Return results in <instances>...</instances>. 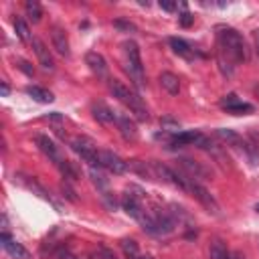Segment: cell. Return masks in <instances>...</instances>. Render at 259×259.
<instances>
[{"mask_svg": "<svg viewBox=\"0 0 259 259\" xmlns=\"http://www.w3.org/2000/svg\"><path fill=\"white\" fill-rule=\"evenodd\" d=\"M219 47H221V55H227V59H231L233 63L249 61L247 45L235 28H219Z\"/></svg>", "mask_w": 259, "mask_h": 259, "instance_id": "1", "label": "cell"}, {"mask_svg": "<svg viewBox=\"0 0 259 259\" xmlns=\"http://www.w3.org/2000/svg\"><path fill=\"white\" fill-rule=\"evenodd\" d=\"M109 91L113 93V97H117L132 113H134V117L136 119H140V121H148V117H150V113H148V107L144 105V101H142V97L138 95V93H134V91H130V87H125L121 81H117V79H109Z\"/></svg>", "mask_w": 259, "mask_h": 259, "instance_id": "2", "label": "cell"}, {"mask_svg": "<svg viewBox=\"0 0 259 259\" xmlns=\"http://www.w3.org/2000/svg\"><path fill=\"white\" fill-rule=\"evenodd\" d=\"M123 53L127 59L125 71L130 73L132 81L138 87H144V65H142V55H140V47L134 40H125L123 42Z\"/></svg>", "mask_w": 259, "mask_h": 259, "instance_id": "3", "label": "cell"}, {"mask_svg": "<svg viewBox=\"0 0 259 259\" xmlns=\"http://www.w3.org/2000/svg\"><path fill=\"white\" fill-rule=\"evenodd\" d=\"M71 148H73V152H77V154H79L91 168H95V166L99 168V150L95 148L93 140L79 136V138L71 140Z\"/></svg>", "mask_w": 259, "mask_h": 259, "instance_id": "4", "label": "cell"}, {"mask_svg": "<svg viewBox=\"0 0 259 259\" xmlns=\"http://www.w3.org/2000/svg\"><path fill=\"white\" fill-rule=\"evenodd\" d=\"M150 164H152L154 174H156L162 182H168V184H172L174 188H180V190H188V178H182L180 174H176L172 168H168V166H166V164H162V162L152 160Z\"/></svg>", "mask_w": 259, "mask_h": 259, "instance_id": "5", "label": "cell"}, {"mask_svg": "<svg viewBox=\"0 0 259 259\" xmlns=\"http://www.w3.org/2000/svg\"><path fill=\"white\" fill-rule=\"evenodd\" d=\"M188 190H190V194H192L210 214H219V212H221V206H219L217 198H214L204 186H200L198 182H194L192 178H188Z\"/></svg>", "mask_w": 259, "mask_h": 259, "instance_id": "6", "label": "cell"}, {"mask_svg": "<svg viewBox=\"0 0 259 259\" xmlns=\"http://www.w3.org/2000/svg\"><path fill=\"white\" fill-rule=\"evenodd\" d=\"M221 107H223L227 113H231V115H249V113L255 111V107H253L251 103L241 101V99L237 97V93L225 95V97L221 99Z\"/></svg>", "mask_w": 259, "mask_h": 259, "instance_id": "7", "label": "cell"}, {"mask_svg": "<svg viewBox=\"0 0 259 259\" xmlns=\"http://www.w3.org/2000/svg\"><path fill=\"white\" fill-rule=\"evenodd\" d=\"M99 166L111 174H123L127 170V162H123L117 154L109 150H99Z\"/></svg>", "mask_w": 259, "mask_h": 259, "instance_id": "8", "label": "cell"}, {"mask_svg": "<svg viewBox=\"0 0 259 259\" xmlns=\"http://www.w3.org/2000/svg\"><path fill=\"white\" fill-rule=\"evenodd\" d=\"M0 241H2L4 251H6L10 257H14V259H30V253H28L16 239H12L8 233H2V235H0Z\"/></svg>", "mask_w": 259, "mask_h": 259, "instance_id": "9", "label": "cell"}, {"mask_svg": "<svg viewBox=\"0 0 259 259\" xmlns=\"http://www.w3.org/2000/svg\"><path fill=\"white\" fill-rule=\"evenodd\" d=\"M32 49H34V55H36V59H38V63L42 65V69H47V71H53L55 69V61H53V55H51V51L47 49V45L40 40V38H36V36H32Z\"/></svg>", "mask_w": 259, "mask_h": 259, "instance_id": "10", "label": "cell"}, {"mask_svg": "<svg viewBox=\"0 0 259 259\" xmlns=\"http://www.w3.org/2000/svg\"><path fill=\"white\" fill-rule=\"evenodd\" d=\"M121 208H123L132 219H138V221H140V217H142V212H144L138 194H132V192H125V194L121 196Z\"/></svg>", "mask_w": 259, "mask_h": 259, "instance_id": "11", "label": "cell"}, {"mask_svg": "<svg viewBox=\"0 0 259 259\" xmlns=\"http://www.w3.org/2000/svg\"><path fill=\"white\" fill-rule=\"evenodd\" d=\"M51 40H53V47L55 51L61 55V57H69V40H67V34L61 26H53L51 30Z\"/></svg>", "mask_w": 259, "mask_h": 259, "instance_id": "12", "label": "cell"}, {"mask_svg": "<svg viewBox=\"0 0 259 259\" xmlns=\"http://www.w3.org/2000/svg\"><path fill=\"white\" fill-rule=\"evenodd\" d=\"M217 136H219L227 146H231V148H237V150L245 152V144H247V140H243L237 132L227 130V127H219V130H217Z\"/></svg>", "mask_w": 259, "mask_h": 259, "instance_id": "13", "label": "cell"}, {"mask_svg": "<svg viewBox=\"0 0 259 259\" xmlns=\"http://www.w3.org/2000/svg\"><path fill=\"white\" fill-rule=\"evenodd\" d=\"M85 63L89 65V69H91L97 77H105V75H107V63H105V59H103L99 53L89 51V53L85 55Z\"/></svg>", "mask_w": 259, "mask_h": 259, "instance_id": "14", "label": "cell"}, {"mask_svg": "<svg viewBox=\"0 0 259 259\" xmlns=\"http://www.w3.org/2000/svg\"><path fill=\"white\" fill-rule=\"evenodd\" d=\"M115 123H117L119 134L123 136V140L134 142V140L138 138V127H136V123H134L127 115H117V117H115Z\"/></svg>", "mask_w": 259, "mask_h": 259, "instance_id": "15", "label": "cell"}, {"mask_svg": "<svg viewBox=\"0 0 259 259\" xmlns=\"http://www.w3.org/2000/svg\"><path fill=\"white\" fill-rule=\"evenodd\" d=\"M36 146H38V150L47 156V158H51L53 162H61L59 160V150H57V146H55V142L49 138V136H45V134H38L36 136Z\"/></svg>", "mask_w": 259, "mask_h": 259, "instance_id": "16", "label": "cell"}, {"mask_svg": "<svg viewBox=\"0 0 259 259\" xmlns=\"http://www.w3.org/2000/svg\"><path fill=\"white\" fill-rule=\"evenodd\" d=\"M160 85H162L170 95H178V93H180V79H178L174 73H170V71L160 73Z\"/></svg>", "mask_w": 259, "mask_h": 259, "instance_id": "17", "label": "cell"}, {"mask_svg": "<svg viewBox=\"0 0 259 259\" xmlns=\"http://www.w3.org/2000/svg\"><path fill=\"white\" fill-rule=\"evenodd\" d=\"M170 47H172V51L178 55V57H182V59H192L194 57V51H192V47L184 40V38H178V36H172L170 40Z\"/></svg>", "mask_w": 259, "mask_h": 259, "instance_id": "18", "label": "cell"}, {"mask_svg": "<svg viewBox=\"0 0 259 259\" xmlns=\"http://www.w3.org/2000/svg\"><path fill=\"white\" fill-rule=\"evenodd\" d=\"M26 95H30V97H32L34 101H38V103H51V101L55 99L49 89L38 87V85H28V87H26Z\"/></svg>", "mask_w": 259, "mask_h": 259, "instance_id": "19", "label": "cell"}, {"mask_svg": "<svg viewBox=\"0 0 259 259\" xmlns=\"http://www.w3.org/2000/svg\"><path fill=\"white\" fill-rule=\"evenodd\" d=\"M93 117L97 119V121H101V123H111V121H115V113L107 107V105H103V103H93Z\"/></svg>", "mask_w": 259, "mask_h": 259, "instance_id": "20", "label": "cell"}, {"mask_svg": "<svg viewBox=\"0 0 259 259\" xmlns=\"http://www.w3.org/2000/svg\"><path fill=\"white\" fill-rule=\"evenodd\" d=\"M208 257H210V259H231V253H229L227 245H225L221 239H217V241H212V243H210Z\"/></svg>", "mask_w": 259, "mask_h": 259, "instance_id": "21", "label": "cell"}, {"mask_svg": "<svg viewBox=\"0 0 259 259\" xmlns=\"http://www.w3.org/2000/svg\"><path fill=\"white\" fill-rule=\"evenodd\" d=\"M180 166H182V168H186V172H188L192 178H200V176H206L204 168H202L198 162L190 160V158H180Z\"/></svg>", "mask_w": 259, "mask_h": 259, "instance_id": "22", "label": "cell"}, {"mask_svg": "<svg viewBox=\"0 0 259 259\" xmlns=\"http://www.w3.org/2000/svg\"><path fill=\"white\" fill-rule=\"evenodd\" d=\"M24 10H26V16H28L34 24L40 22V18H42V8H40V4H38L36 0H26Z\"/></svg>", "mask_w": 259, "mask_h": 259, "instance_id": "23", "label": "cell"}, {"mask_svg": "<svg viewBox=\"0 0 259 259\" xmlns=\"http://www.w3.org/2000/svg\"><path fill=\"white\" fill-rule=\"evenodd\" d=\"M14 30H16V34H18L20 40H24V42H32L30 28H28V24H26L22 18H14Z\"/></svg>", "mask_w": 259, "mask_h": 259, "instance_id": "24", "label": "cell"}, {"mask_svg": "<svg viewBox=\"0 0 259 259\" xmlns=\"http://www.w3.org/2000/svg\"><path fill=\"white\" fill-rule=\"evenodd\" d=\"M127 168H130L132 172L140 174L142 178H152L150 168H148V166H146V162H142V160H132V162H127Z\"/></svg>", "mask_w": 259, "mask_h": 259, "instance_id": "25", "label": "cell"}, {"mask_svg": "<svg viewBox=\"0 0 259 259\" xmlns=\"http://www.w3.org/2000/svg\"><path fill=\"white\" fill-rule=\"evenodd\" d=\"M121 249H123V253H125L127 259H138L140 257L138 255V243L134 239H123L121 241Z\"/></svg>", "mask_w": 259, "mask_h": 259, "instance_id": "26", "label": "cell"}, {"mask_svg": "<svg viewBox=\"0 0 259 259\" xmlns=\"http://www.w3.org/2000/svg\"><path fill=\"white\" fill-rule=\"evenodd\" d=\"M89 174H91V178H93V182L99 186V188H105L107 186V178L103 176V172H99V170H95V168H91L89 170Z\"/></svg>", "mask_w": 259, "mask_h": 259, "instance_id": "27", "label": "cell"}, {"mask_svg": "<svg viewBox=\"0 0 259 259\" xmlns=\"http://www.w3.org/2000/svg\"><path fill=\"white\" fill-rule=\"evenodd\" d=\"M178 22H180V26L188 28V26L194 22V16H192L190 12H182V14H180V18H178Z\"/></svg>", "mask_w": 259, "mask_h": 259, "instance_id": "28", "label": "cell"}, {"mask_svg": "<svg viewBox=\"0 0 259 259\" xmlns=\"http://www.w3.org/2000/svg\"><path fill=\"white\" fill-rule=\"evenodd\" d=\"M113 26H115V28H119V30H125V32L136 30V26H134L132 22H125V20H113Z\"/></svg>", "mask_w": 259, "mask_h": 259, "instance_id": "29", "label": "cell"}, {"mask_svg": "<svg viewBox=\"0 0 259 259\" xmlns=\"http://www.w3.org/2000/svg\"><path fill=\"white\" fill-rule=\"evenodd\" d=\"M158 4H160V8H162V10H166V12H174V10H176V4H174V2H170V0H160Z\"/></svg>", "mask_w": 259, "mask_h": 259, "instance_id": "30", "label": "cell"}, {"mask_svg": "<svg viewBox=\"0 0 259 259\" xmlns=\"http://www.w3.org/2000/svg\"><path fill=\"white\" fill-rule=\"evenodd\" d=\"M16 65H18V69H22L26 75H34V69H32V67H28V63H26V61L18 59V61H16Z\"/></svg>", "mask_w": 259, "mask_h": 259, "instance_id": "31", "label": "cell"}, {"mask_svg": "<svg viewBox=\"0 0 259 259\" xmlns=\"http://www.w3.org/2000/svg\"><path fill=\"white\" fill-rule=\"evenodd\" d=\"M251 38H253V49H255V55L259 59V28L251 32Z\"/></svg>", "mask_w": 259, "mask_h": 259, "instance_id": "32", "label": "cell"}, {"mask_svg": "<svg viewBox=\"0 0 259 259\" xmlns=\"http://www.w3.org/2000/svg\"><path fill=\"white\" fill-rule=\"evenodd\" d=\"M61 188H63V192H65V196H67V198H69V200H73V202H75V200H77V198H75V196H73V190H71V188H69V186H65V184H63V186H61Z\"/></svg>", "mask_w": 259, "mask_h": 259, "instance_id": "33", "label": "cell"}, {"mask_svg": "<svg viewBox=\"0 0 259 259\" xmlns=\"http://www.w3.org/2000/svg\"><path fill=\"white\" fill-rule=\"evenodd\" d=\"M0 93H2V97H6V95H8V93H10V87H8V85H6V83H4V81H2V83H0Z\"/></svg>", "mask_w": 259, "mask_h": 259, "instance_id": "34", "label": "cell"}, {"mask_svg": "<svg viewBox=\"0 0 259 259\" xmlns=\"http://www.w3.org/2000/svg\"><path fill=\"white\" fill-rule=\"evenodd\" d=\"M47 119H53V121H61V119H63V115L55 111V113H51V115H47Z\"/></svg>", "mask_w": 259, "mask_h": 259, "instance_id": "35", "label": "cell"}, {"mask_svg": "<svg viewBox=\"0 0 259 259\" xmlns=\"http://www.w3.org/2000/svg\"><path fill=\"white\" fill-rule=\"evenodd\" d=\"M231 259H247V257L241 251H235V253H231Z\"/></svg>", "mask_w": 259, "mask_h": 259, "instance_id": "36", "label": "cell"}, {"mask_svg": "<svg viewBox=\"0 0 259 259\" xmlns=\"http://www.w3.org/2000/svg\"><path fill=\"white\" fill-rule=\"evenodd\" d=\"M253 93H255V97L259 99V83H255V85H253Z\"/></svg>", "mask_w": 259, "mask_h": 259, "instance_id": "37", "label": "cell"}, {"mask_svg": "<svg viewBox=\"0 0 259 259\" xmlns=\"http://www.w3.org/2000/svg\"><path fill=\"white\" fill-rule=\"evenodd\" d=\"M138 259H150V257H146V255H140V257H138Z\"/></svg>", "mask_w": 259, "mask_h": 259, "instance_id": "38", "label": "cell"}, {"mask_svg": "<svg viewBox=\"0 0 259 259\" xmlns=\"http://www.w3.org/2000/svg\"><path fill=\"white\" fill-rule=\"evenodd\" d=\"M255 210H257V212H259V204H255Z\"/></svg>", "mask_w": 259, "mask_h": 259, "instance_id": "39", "label": "cell"}]
</instances>
